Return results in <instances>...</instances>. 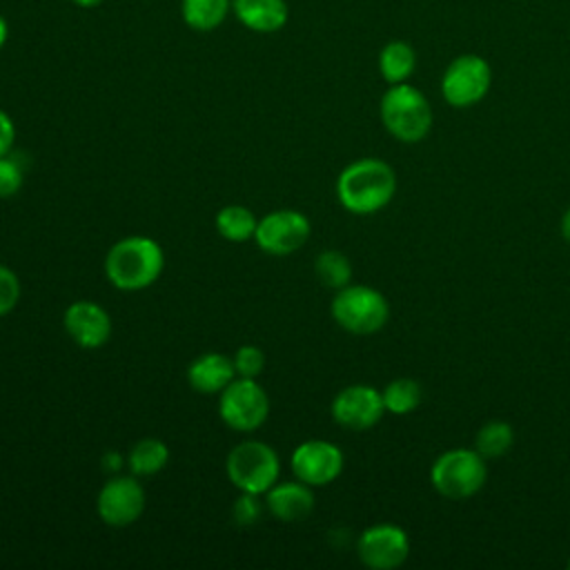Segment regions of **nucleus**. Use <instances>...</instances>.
Returning <instances> with one entry per match:
<instances>
[{
  "instance_id": "obj_6",
  "label": "nucleus",
  "mask_w": 570,
  "mask_h": 570,
  "mask_svg": "<svg viewBox=\"0 0 570 570\" xmlns=\"http://www.w3.org/2000/svg\"><path fill=\"white\" fill-rule=\"evenodd\" d=\"M278 454L263 441L238 443L227 456V476L240 492H267L278 481Z\"/></svg>"
},
{
  "instance_id": "obj_12",
  "label": "nucleus",
  "mask_w": 570,
  "mask_h": 570,
  "mask_svg": "<svg viewBox=\"0 0 570 570\" xmlns=\"http://www.w3.org/2000/svg\"><path fill=\"white\" fill-rule=\"evenodd\" d=\"M96 508L107 525H131L145 510V490L131 476H114L100 488Z\"/></svg>"
},
{
  "instance_id": "obj_21",
  "label": "nucleus",
  "mask_w": 570,
  "mask_h": 570,
  "mask_svg": "<svg viewBox=\"0 0 570 570\" xmlns=\"http://www.w3.org/2000/svg\"><path fill=\"white\" fill-rule=\"evenodd\" d=\"M169 461V450L160 439H142L129 452V470L138 476H151L160 472Z\"/></svg>"
},
{
  "instance_id": "obj_31",
  "label": "nucleus",
  "mask_w": 570,
  "mask_h": 570,
  "mask_svg": "<svg viewBox=\"0 0 570 570\" xmlns=\"http://www.w3.org/2000/svg\"><path fill=\"white\" fill-rule=\"evenodd\" d=\"M561 236L570 243V207L566 209V214L561 218Z\"/></svg>"
},
{
  "instance_id": "obj_32",
  "label": "nucleus",
  "mask_w": 570,
  "mask_h": 570,
  "mask_svg": "<svg viewBox=\"0 0 570 570\" xmlns=\"http://www.w3.org/2000/svg\"><path fill=\"white\" fill-rule=\"evenodd\" d=\"M7 38H9V24H7V20L0 16V49L4 47Z\"/></svg>"
},
{
  "instance_id": "obj_22",
  "label": "nucleus",
  "mask_w": 570,
  "mask_h": 570,
  "mask_svg": "<svg viewBox=\"0 0 570 570\" xmlns=\"http://www.w3.org/2000/svg\"><path fill=\"white\" fill-rule=\"evenodd\" d=\"M381 394H383L385 412H392V414H399V416L414 412L421 405V399H423L421 385L414 379H405V376L394 379L392 383H387Z\"/></svg>"
},
{
  "instance_id": "obj_30",
  "label": "nucleus",
  "mask_w": 570,
  "mask_h": 570,
  "mask_svg": "<svg viewBox=\"0 0 570 570\" xmlns=\"http://www.w3.org/2000/svg\"><path fill=\"white\" fill-rule=\"evenodd\" d=\"M120 461H122V459H120L116 452H109V454L105 456V468H107V470H118V468H120Z\"/></svg>"
},
{
  "instance_id": "obj_27",
  "label": "nucleus",
  "mask_w": 570,
  "mask_h": 570,
  "mask_svg": "<svg viewBox=\"0 0 570 570\" xmlns=\"http://www.w3.org/2000/svg\"><path fill=\"white\" fill-rule=\"evenodd\" d=\"M22 187V169L16 160L2 156L0 158V198H9L18 194Z\"/></svg>"
},
{
  "instance_id": "obj_20",
  "label": "nucleus",
  "mask_w": 570,
  "mask_h": 570,
  "mask_svg": "<svg viewBox=\"0 0 570 570\" xmlns=\"http://www.w3.org/2000/svg\"><path fill=\"white\" fill-rule=\"evenodd\" d=\"M256 227H258V220L254 212L243 205H227L216 214L218 234L232 243H243L247 238H254Z\"/></svg>"
},
{
  "instance_id": "obj_8",
  "label": "nucleus",
  "mask_w": 570,
  "mask_h": 570,
  "mask_svg": "<svg viewBox=\"0 0 570 570\" xmlns=\"http://www.w3.org/2000/svg\"><path fill=\"white\" fill-rule=\"evenodd\" d=\"M220 419L236 432H252L261 428L269 414V399L256 379H234L218 401Z\"/></svg>"
},
{
  "instance_id": "obj_2",
  "label": "nucleus",
  "mask_w": 570,
  "mask_h": 570,
  "mask_svg": "<svg viewBox=\"0 0 570 570\" xmlns=\"http://www.w3.org/2000/svg\"><path fill=\"white\" fill-rule=\"evenodd\" d=\"M165 267L163 247L147 236L118 240L105 258V274L116 289L140 292L156 283Z\"/></svg>"
},
{
  "instance_id": "obj_13",
  "label": "nucleus",
  "mask_w": 570,
  "mask_h": 570,
  "mask_svg": "<svg viewBox=\"0 0 570 570\" xmlns=\"http://www.w3.org/2000/svg\"><path fill=\"white\" fill-rule=\"evenodd\" d=\"M292 470L298 481L312 488L327 485L343 470V452L323 439L305 441L292 452Z\"/></svg>"
},
{
  "instance_id": "obj_18",
  "label": "nucleus",
  "mask_w": 570,
  "mask_h": 570,
  "mask_svg": "<svg viewBox=\"0 0 570 570\" xmlns=\"http://www.w3.org/2000/svg\"><path fill=\"white\" fill-rule=\"evenodd\" d=\"M416 53L405 40H390L379 53V71L387 85L407 82L414 73Z\"/></svg>"
},
{
  "instance_id": "obj_33",
  "label": "nucleus",
  "mask_w": 570,
  "mask_h": 570,
  "mask_svg": "<svg viewBox=\"0 0 570 570\" xmlns=\"http://www.w3.org/2000/svg\"><path fill=\"white\" fill-rule=\"evenodd\" d=\"M76 7H80V9H94V7H98L100 2H105V0H71Z\"/></svg>"
},
{
  "instance_id": "obj_19",
  "label": "nucleus",
  "mask_w": 570,
  "mask_h": 570,
  "mask_svg": "<svg viewBox=\"0 0 570 570\" xmlns=\"http://www.w3.org/2000/svg\"><path fill=\"white\" fill-rule=\"evenodd\" d=\"M232 11V0H180V16L194 31H214Z\"/></svg>"
},
{
  "instance_id": "obj_14",
  "label": "nucleus",
  "mask_w": 570,
  "mask_h": 570,
  "mask_svg": "<svg viewBox=\"0 0 570 570\" xmlns=\"http://www.w3.org/2000/svg\"><path fill=\"white\" fill-rule=\"evenodd\" d=\"M65 330L76 345L96 350L111 336L109 314L94 301H76L65 309Z\"/></svg>"
},
{
  "instance_id": "obj_11",
  "label": "nucleus",
  "mask_w": 570,
  "mask_h": 570,
  "mask_svg": "<svg viewBox=\"0 0 570 570\" xmlns=\"http://www.w3.org/2000/svg\"><path fill=\"white\" fill-rule=\"evenodd\" d=\"M385 412L383 394L372 385H347L332 401V416L338 425L363 432L374 428Z\"/></svg>"
},
{
  "instance_id": "obj_4",
  "label": "nucleus",
  "mask_w": 570,
  "mask_h": 570,
  "mask_svg": "<svg viewBox=\"0 0 570 570\" xmlns=\"http://www.w3.org/2000/svg\"><path fill=\"white\" fill-rule=\"evenodd\" d=\"M488 470L485 461L476 450H448L443 452L430 470V481L434 490L452 501H463L474 497L485 483Z\"/></svg>"
},
{
  "instance_id": "obj_3",
  "label": "nucleus",
  "mask_w": 570,
  "mask_h": 570,
  "mask_svg": "<svg viewBox=\"0 0 570 570\" xmlns=\"http://www.w3.org/2000/svg\"><path fill=\"white\" fill-rule=\"evenodd\" d=\"M381 120L396 140L419 142L432 127V107L416 87L390 85L381 98Z\"/></svg>"
},
{
  "instance_id": "obj_5",
  "label": "nucleus",
  "mask_w": 570,
  "mask_h": 570,
  "mask_svg": "<svg viewBox=\"0 0 570 570\" xmlns=\"http://www.w3.org/2000/svg\"><path fill=\"white\" fill-rule=\"evenodd\" d=\"M334 321L352 334H374L390 318L385 296L367 285H345L332 301Z\"/></svg>"
},
{
  "instance_id": "obj_26",
  "label": "nucleus",
  "mask_w": 570,
  "mask_h": 570,
  "mask_svg": "<svg viewBox=\"0 0 570 570\" xmlns=\"http://www.w3.org/2000/svg\"><path fill=\"white\" fill-rule=\"evenodd\" d=\"M18 298H20L18 276L9 267L0 265V316L9 314L16 307Z\"/></svg>"
},
{
  "instance_id": "obj_9",
  "label": "nucleus",
  "mask_w": 570,
  "mask_h": 570,
  "mask_svg": "<svg viewBox=\"0 0 570 570\" xmlns=\"http://www.w3.org/2000/svg\"><path fill=\"white\" fill-rule=\"evenodd\" d=\"M309 220L296 209H276L258 220L254 240L265 254L287 256L301 249L309 238Z\"/></svg>"
},
{
  "instance_id": "obj_15",
  "label": "nucleus",
  "mask_w": 570,
  "mask_h": 570,
  "mask_svg": "<svg viewBox=\"0 0 570 570\" xmlns=\"http://www.w3.org/2000/svg\"><path fill=\"white\" fill-rule=\"evenodd\" d=\"M267 510L287 523L303 521L314 510V494L312 485L303 481H287V483H274L267 490Z\"/></svg>"
},
{
  "instance_id": "obj_17",
  "label": "nucleus",
  "mask_w": 570,
  "mask_h": 570,
  "mask_svg": "<svg viewBox=\"0 0 570 570\" xmlns=\"http://www.w3.org/2000/svg\"><path fill=\"white\" fill-rule=\"evenodd\" d=\"M234 376H236L234 361L218 352L200 354L198 358L191 361V365L187 370L189 385L200 394L223 392L234 381Z\"/></svg>"
},
{
  "instance_id": "obj_24",
  "label": "nucleus",
  "mask_w": 570,
  "mask_h": 570,
  "mask_svg": "<svg viewBox=\"0 0 570 570\" xmlns=\"http://www.w3.org/2000/svg\"><path fill=\"white\" fill-rule=\"evenodd\" d=\"M316 276L325 287L343 289L352 281V263L338 249H325L316 258Z\"/></svg>"
},
{
  "instance_id": "obj_28",
  "label": "nucleus",
  "mask_w": 570,
  "mask_h": 570,
  "mask_svg": "<svg viewBox=\"0 0 570 570\" xmlns=\"http://www.w3.org/2000/svg\"><path fill=\"white\" fill-rule=\"evenodd\" d=\"M261 501H258V494H252V492H243V497L236 499L234 503V521L238 525H252L261 519Z\"/></svg>"
},
{
  "instance_id": "obj_16",
  "label": "nucleus",
  "mask_w": 570,
  "mask_h": 570,
  "mask_svg": "<svg viewBox=\"0 0 570 570\" xmlns=\"http://www.w3.org/2000/svg\"><path fill=\"white\" fill-rule=\"evenodd\" d=\"M232 11L243 27L256 33H274L289 18L285 0H232Z\"/></svg>"
},
{
  "instance_id": "obj_29",
  "label": "nucleus",
  "mask_w": 570,
  "mask_h": 570,
  "mask_svg": "<svg viewBox=\"0 0 570 570\" xmlns=\"http://www.w3.org/2000/svg\"><path fill=\"white\" fill-rule=\"evenodd\" d=\"M16 140V127H13V120L9 118L7 111L0 109V158L9 154L11 145Z\"/></svg>"
},
{
  "instance_id": "obj_7",
  "label": "nucleus",
  "mask_w": 570,
  "mask_h": 570,
  "mask_svg": "<svg viewBox=\"0 0 570 570\" xmlns=\"http://www.w3.org/2000/svg\"><path fill=\"white\" fill-rule=\"evenodd\" d=\"M492 85V69L476 53L456 56L443 71L441 94L448 105L463 109L481 102Z\"/></svg>"
},
{
  "instance_id": "obj_10",
  "label": "nucleus",
  "mask_w": 570,
  "mask_h": 570,
  "mask_svg": "<svg viewBox=\"0 0 570 570\" xmlns=\"http://www.w3.org/2000/svg\"><path fill=\"white\" fill-rule=\"evenodd\" d=\"M356 552L367 568L392 570L405 563L410 554V539L403 528L394 523H379L358 537Z\"/></svg>"
},
{
  "instance_id": "obj_1",
  "label": "nucleus",
  "mask_w": 570,
  "mask_h": 570,
  "mask_svg": "<svg viewBox=\"0 0 570 570\" xmlns=\"http://www.w3.org/2000/svg\"><path fill=\"white\" fill-rule=\"evenodd\" d=\"M396 191V174L381 158H361L347 165L336 180L341 205L358 216L383 209Z\"/></svg>"
},
{
  "instance_id": "obj_25",
  "label": "nucleus",
  "mask_w": 570,
  "mask_h": 570,
  "mask_svg": "<svg viewBox=\"0 0 570 570\" xmlns=\"http://www.w3.org/2000/svg\"><path fill=\"white\" fill-rule=\"evenodd\" d=\"M232 361H234L236 376H243V379H256L265 365V356L256 345L238 347Z\"/></svg>"
},
{
  "instance_id": "obj_34",
  "label": "nucleus",
  "mask_w": 570,
  "mask_h": 570,
  "mask_svg": "<svg viewBox=\"0 0 570 570\" xmlns=\"http://www.w3.org/2000/svg\"><path fill=\"white\" fill-rule=\"evenodd\" d=\"M568 568H570V561H568Z\"/></svg>"
},
{
  "instance_id": "obj_23",
  "label": "nucleus",
  "mask_w": 570,
  "mask_h": 570,
  "mask_svg": "<svg viewBox=\"0 0 570 570\" xmlns=\"http://www.w3.org/2000/svg\"><path fill=\"white\" fill-rule=\"evenodd\" d=\"M512 441H514V430L510 423L490 421L476 432L474 450L483 459H497V456H503L512 448Z\"/></svg>"
}]
</instances>
